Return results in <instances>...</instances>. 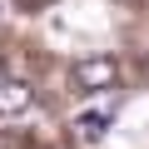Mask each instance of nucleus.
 Masks as SVG:
<instances>
[{
	"instance_id": "f257e3e1",
	"label": "nucleus",
	"mask_w": 149,
	"mask_h": 149,
	"mask_svg": "<svg viewBox=\"0 0 149 149\" xmlns=\"http://www.w3.org/2000/svg\"><path fill=\"white\" fill-rule=\"evenodd\" d=\"M70 80H74V90H80V95H95V90H114V80H119V65H114L109 55H85V60H74Z\"/></svg>"
},
{
	"instance_id": "f03ea898",
	"label": "nucleus",
	"mask_w": 149,
	"mask_h": 149,
	"mask_svg": "<svg viewBox=\"0 0 149 149\" xmlns=\"http://www.w3.org/2000/svg\"><path fill=\"white\" fill-rule=\"evenodd\" d=\"M30 104H35L30 85H20V80H0V119H15V114H25Z\"/></svg>"
},
{
	"instance_id": "7ed1b4c3",
	"label": "nucleus",
	"mask_w": 149,
	"mask_h": 149,
	"mask_svg": "<svg viewBox=\"0 0 149 149\" xmlns=\"http://www.w3.org/2000/svg\"><path fill=\"white\" fill-rule=\"evenodd\" d=\"M109 119H114V109H109V104H104V109H90V114L74 119V134H80V139H100V134L109 129Z\"/></svg>"
},
{
	"instance_id": "20e7f679",
	"label": "nucleus",
	"mask_w": 149,
	"mask_h": 149,
	"mask_svg": "<svg viewBox=\"0 0 149 149\" xmlns=\"http://www.w3.org/2000/svg\"><path fill=\"white\" fill-rule=\"evenodd\" d=\"M25 5H30V10H35V5H45V0H25Z\"/></svg>"
}]
</instances>
